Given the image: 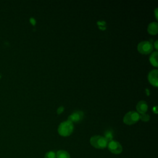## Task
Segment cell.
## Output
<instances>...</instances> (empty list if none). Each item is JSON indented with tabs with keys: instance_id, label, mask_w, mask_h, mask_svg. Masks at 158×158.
<instances>
[{
	"instance_id": "6da1fadb",
	"label": "cell",
	"mask_w": 158,
	"mask_h": 158,
	"mask_svg": "<svg viewBox=\"0 0 158 158\" xmlns=\"http://www.w3.org/2000/svg\"><path fill=\"white\" fill-rule=\"evenodd\" d=\"M58 133L62 136H68L73 131V123L69 120L62 122L58 127Z\"/></svg>"
},
{
	"instance_id": "7a4b0ae2",
	"label": "cell",
	"mask_w": 158,
	"mask_h": 158,
	"mask_svg": "<svg viewBox=\"0 0 158 158\" xmlns=\"http://www.w3.org/2000/svg\"><path fill=\"white\" fill-rule=\"evenodd\" d=\"M91 144L97 149H104L107 147L108 141L102 136H93L90 138Z\"/></svg>"
},
{
	"instance_id": "3957f363",
	"label": "cell",
	"mask_w": 158,
	"mask_h": 158,
	"mask_svg": "<svg viewBox=\"0 0 158 158\" xmlns=\"http://www.w3.org/2000/svg\"><path fill=\"white\" fill-rule=\"evenodd\" d=\"M139 120V114L135 111H130L123 117V121L127 125H133Z\"/></svg>"
},
{
	"instance_id": "277c9868",
	"label": "cell",
	"mask_w": 158,
	"mask_h": 158,
	"mask_svg": "<svg viewBox=\"0 0 158 158\" xmlns=\"http://www.w3.org/2000/svg\"><path fill=\"white\" fill-rule=\"evenodd\" d=\"M153 49L152 44L148 41H143L140 42L137 46V49L139 52L143 54H149Z\"/></svg>"
},
{
	"instance_id": "5b68a950",
	"label": "cell",
	"mask_w": 158,
	"mask_h": 158,
	"mask_svg": "<svg viewBox=\"0 0 158 158\" xmlns=\"http://www.w3.org/2000/svg\"><path fill=\"white\" fill-rule=\"evenodd\" d=\"M107 146L109 150L115 154H120L122 151V145L120 144V143L114 140H111L108 142Z\"/></svg>"
},
{
	"instance_id": "8992f818",
	"label": "cell",
	"mask_w": 158,
	"mask_h": 158,
	"mask_svg": "<svg viewBox=\"0 0 158 158\" xmlns=\"http://www.w3.org/2000/svg\"><path fill=\"white\" fill-rule=\"evenodd\" d=\"M157 74L158 70L157 69L151 70L148 74V80L150 83L154 86L157 87L158 86V81H157Z\"/></svg>"
},
{
	"instance_id": "52a82bcc",
	"label": "cell",
	"mask_w": 158,
	"mask_h": 158,
	"mask_svg": "<svg viewBox=\"0 0 158 158\" xmlns=\"http://www.w3.org/2000/svg\"><path fill=\"white\" fill-rule=\"evenodd\" d=\"M83 117V113L81 111H77L72 113L68 117V120L71 122H77L80 121Z\"/></svg>"
},
{
	"instance_id": "ba28073f",
	"label": "cell",
	"mask_w": 158,
	"mask_h": 158,
	"mask_svg": "<svg viewBox=\"0 0 158 158\" xmlns=\"http://www.w3.org/2000/svg\"><path fill=\"white\" fill-rule=\"evenodd\" d=\"M136 110L138 111V113H139L140 114H144L148 110V106L146 101H140L138 102L136 105Z\"/></svg>"
},
{
	"instance_id": "9c48e42d",
	"label": "cell",
	"mask_w": 158,
	"mask_h": 158,
	"mask_svg": "<svg viewBox=\"0 0 158 158\" xmlns=\"http://www.w3.org/2000/svg\"><path fill=\"white\" fill-rule=\"evenodd\" d=\"M148 31L149 34L155 35L158 32V24L157 22H151L148 25Z\"/></svg>"
},
{
	"instance_id": "30bf717a",
	"label": "cell",
	"mask_w": 158,
	"mask_h": 158,
	"mask_svg": "<svg viewBox=\"0 0 158 158\" xmlns=\"http://www.w3.org/2000/svg\"><path fill=\"white\" fill-rule=\"evenodd\" d=\"M157 54H158V53L157 51L153 52L149 57L150 62L154 67H157V65H158V64H157Z\"/></svg>"
},
{
	"instance_id": "8fae6325",
	"label": "cell",
	"mask_w": 158,
	"mask_h": 158,
	"mask_svg": "<svg viewBox=\"0 0 158 158\" xmlns=\"http://www.w3.org/2000/svg\"><path fill=\"white\" fill-rule=\"evenodd\" d=\"M56 158H70V156L67 151L60 150L56 153Z\"/></svg>"
},
{
	"instance_id": "7c38bea8",
	"label": "cell",
	"mask_w": 158,
	"mask_h": 158,
	"mask_svg": "<svg viewBox=\"0 0 158 158\" xmlns=\"http://www.w3.org/2000/svg\"><path fill=\"white\" fill-rule=\"evenodd\" d=\"M149 118H150L149 115L146 113L139 115V119H141L142 121L147 122V121L149 120Z\"/></svg>"
},
{
	"instance_id": "4fadbf2b",
	"label": "cell",
	"mask_w": 158,
	"mask_h": 158,
	"mask_svg": "<svg viewBox=\"0 0 158 158\" xmlns=\"http://www.w3.org/2000/svg\"><path fill=\"white\" fill-rule=\"evenodd\" d=\"M44 158H56V154L53 151H49L46 154Z\"/></svg>"
},
{
	"instance_id": "5bb4252c",
	"label": "cell",
	"mask_w": 158,
	"mask_h": 158,
	"mask_svg": "<svg viewBox=\"0 0 158 158\" xmlns=\"http://www.w3.org/2000/svg\"><path fill=\"white\" fill-rule=\"evenodd\" d=\"M104 138L106 139V140H107L108 142H109L110 141L112 140V133L110 132V131H107V132H106L105 137H104Z\"/></svg>"
},
{
	"instance_id": "9a60e30c",
	"label": "cell",
	"mask_w": 158,
	"mask_h": 158,
	"mask_svg": "<svg viewBox=\"0 0 158 158\" xmlns=\"http://www.w3.org/2000/svg\"><path fill=\"white\" fill-rule=\"evenodd\" d=\"M64 110V107H62V106H60V107H59L57 109V112L58 114H60Z\"/></svg>"
},
{
	"instance_id": "2e32d148",
	"label": "cell",
	"mask_w": 158,
	"mask_h": 158,
	"mask_svg": "<svg viewBox=\"0 0 158 158\" xmlns=\"http://www.w3.org/2000/svg\"><path fill=\"white\" fill-rule=\"evenodd\" d=\"M154 46H155L156 49H157V41H156V42L154 43Z\"/></svg>"
},
{
	"instance_id": "e0dca14e",
	"label": "cell",
	"mask_w": 158,
	"mask_h": 158,
	"mask_svg": "<svg viewBox=\"0 0 158 158\" xmlns=\"http://www.w3.org/2000/svg\"><path fill=\"white\" fill-rule=\"evenodd\" d=\"M157 9H156V10H155V15H156V19H157Z\"/></svg>"
},
{
	"instance_id": "ac0fdd59",
	"label": "cell",
	"mask_w": 158,
	"mask_h": 158,
	"mask_svg": "<svg viewBox=\"0 0 158 158\" xmlns=\"http://www.w3.org/2000/svg\"><path fill=\"white\" fill-rule=\"evenodd\" d=\"M156 108H157V107H154V108H153V110H154V112H155V113H156H156H157V111H156V110H157V109H156Z\"/></svg>"
}]
</instances>
